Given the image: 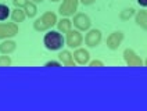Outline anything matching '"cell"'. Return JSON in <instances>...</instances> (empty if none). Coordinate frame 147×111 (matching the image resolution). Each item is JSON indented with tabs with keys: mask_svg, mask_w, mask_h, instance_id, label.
Returning a JSON list of instances; mask_svg holds the SVG:
<instances>
[{
	"mask_svg": "<svg viewBox=\"0 0 147 111\" xmlns=\"http://www.w3.org/2000/svg\"><path fill=\"white\" fill-rule=\"evenodd\" d=\"M13 64V60L8 54L0 56V67H10Z\"/></svg>",
	"mask_w": 147,
	"mask_h": 111,
	"instance_id": "d6986e66",
	"label": "cell"
},
{
	"mask_svg": "<svg viewBox=\"0 0 147 111\" xmlns=\"http://www.w3.org/2000/svg\"><path fill=\"white\" fill-rule=\"evenodd\" d=\"M79 6V0H63V3L58 7V13L61 17H71L76 13Z\"/></svg>",
	"mask_w": 147,
	"mask_h": 111,
	"instance_id": "277c9868",
	"label": "cell"
},
{
	"mask_svg": "<svg viewBox=\"0 0 147 111\" xmlns=\"http://www.w3.org/2000/svg\"><path fill=\"white\" fill-rule=\"evenodd\" d=\"M79 1H81L83 6H92V4H93L96 0H79Z\"/></svg>",
	"mask_w": 147,
	"mask_h": 111,
	"instance_id": "603a6c76",
	"label": "cell"
},
{
	"mask_svg": "<svg viewBox=\"0 0 147 111\" xmlns=\"http://www.w3.org/2000/svg\"><path fill=\"white\" fill-rule=\"evenodd\" d=\"M43 45L50 51H57L61 50L63 46L65 45V39L60 31H47V33L43 38Z\"/></svg>",
	"mask_w": 147,
	"mask_h": 111,
	"instance_id": "7a4b0ae2",
	"label": "cell"
},
{
	"mask_svg": "<svg viewBox=\"0 0 147 111\" xmlns=\"http://www.w3.org/2000/svg\"><path fill=\"white\" fill-rule=\"evenodd\" d=\"M18 25L16 22H1L0 24V39H11L18 35Z\"/></svg>",
	"mask_w": 147,
	"mask_h": 111,
	"instance_id": "3957f363",
	"label": "cell"
},
{
	"mask_svg": "<svg viewBox=\"0 0 147 111\" xmlns=\"http://www.w3.org/2000/svg\"><path fill=\"white\" fill-rule=\"evenodd\" d=\"M138 3L142 7H147V0H138Z\"/></svg>",
	"mask_w": 147,
	"mask_h": 111,
	"instance_id": "cb8c5ba5",
	"label": "cell"
},
{
	"mask_svg": "<svg viewBox=\"0 0 147 111\" xmlns=\"http://www.w3.org/2000/svg\"><path fill=\"white\" fill-rule=\"evenodd\" d=\"M45 67H63V64L60 61H56V60H50L47 63H45Z\"/></svg>",
	"mask_w": 147,
	"mask_h": 111,
	"instance_id": "7402d4cb",
	"label": "cell"
},
{
	"mask_svg": "<svg viewBox=\"0 0 147 111\" xmlns=\"http://www.w3.org/2000/svg\"><path fill=\"white\" fill-rule=\"evenodd\" d=\"M101 39H103V35L100 29H89L85 36V43L88 47H97L101 43Z\"/></svg>",
	"mask_w": 147,
	"mask_h": 111,
	"instance_id": "9c48e42d",
	"label": "cell"
},
{
	"mask_svg": "<svg viewBox=\"0 0 147 111\" xmlns=\"http://www.w3.org/2000/svg\"><path fill=\"white\" fill-rule=\"evenodd\" d=\"M72 25L78 29V31H89L92 26V21H90L89 16H86L85 13H78L74 16Z\"/></svg>",
	"mask_w": 147,
	"mask_h": 111,
	"instance_id": "8992f818",
	"label": "cell"
},
{
	"mask_svg": "<svg viewBox=\"0 0 147 111\" xmlns=\"http://www.w3.org/2000/svg\"><path fill=\"white\" fill-rule=\"evenodd\" d=\"M135 22H136V25L140 26L142 29L147 31V11L146 10L136 11V14H135Z\"/></svg>",
	"mask_w": 147,
	"mask_h": 111,
	"instance_id": "4fadbf2b",
	"label": "cell"
},
{
	"mask_svg": "<svg viewBox=\"0 0 147 111\" xmlns=\"http://www.w3.org/2000/svg\"><path fill=\"white\" fill-rule=\"evenodd\" d=\"M123 39H125L123 32L122 31H115V32H113V33L108 35V38H107V40H106V45L110 50H118L119 46L122 45Z\"/></svg>",
	"mask_w": 147,
	"mask_h": 111,
	"instance_id": "ba28073f",
	"label": "cell"
},
{
	"mask_svg": "<svg viewBox=\"0 0 147 111\" xmlns=\"http://www.w3.org/2000/svg\"><path fill=\"white\" fill-rule=\"evenodd\" d=\"M11 20H13V22H22L25 18H26V14H25V11L22 10V8L20 7H16L13 11H11Z\"/></svg>",
	"mask_w": 147,
	"mask_h": 111,
	"instance_id": "9a60e30c",
	"label": "cell"
},
{
	"mask_svg": "<svg viewBox=\"0 0 147 111\" xmlns=\"http://www.w3.org/2000/svg\"><path fill=\"white\" fill-rule=\"evenodd\" d=\"M123 61L129 67H143V60L133 49H125L123 50Z\"/></svg>",
	"mask_w": 147,
	"mask_h": 111,
	"instance_id": "52a82bcc",
	"label": "cell"
},
{
	"mask_svg": "<svg viewBox=\"0 0 147 111\" xmlns=\"http://www.w3.org/2000/svg\"><path fill=\"white\" fill-rule=\"evenodd\" d=\"M83 43V36H82L81 31L78 29H71V31L65 33V45L69 49H78L81 47V45Z\"/></svg>",
	"mask_w": 147,
	"mask_h": 111,
	"instance_id": "5b68a950",
	"label": "cell"
},
{
	"mask_svg": "<svg viewBox=\"0 0 147 111\" xmlns=\"http://www.w3.org/2000/svg\"><path fill=\"white\" fill-rule=\"evenodd\" d=\"M29 0H13V4H14V7H20L22 8L26 6V3H28Z\"/></svg>",
	"mask_w": 147,
	"mask_h": 111,
	"instance_id": "44dd1931",
	"label": "cell"
},
{
	"mask_svg": "<svg viewBox=\"0 0 147 111\" xmlns=\"http://www.w3.org/2000/svg\"><path fill=\"white\" fill-rule=\"evenodd\" d=\"M17 43L11 39H4L0 43V53L1 54H11L13 51H16Z\"/></svg>",
	"mask_w": 147,
	"mask_h": 111,
	"instance_id": "7c38bea8",
	"label": "cell"
},
{
	"mask_svg": "<svg viewBox=\"0 0 147 111\" xmlns=\"http://www.w3.org/2000/svg\"><path fill=\"white\" fill-rule=\"evenodd\" d=\"M24 11H25V14H26L28 18H33V17H36V14H38L36 3H33V1H28V3H26V6L24 7Z\"/></svg>",
	"mask_w": 147,
	"mask_h": 111,
	"instance_id": "2e32d148",
	"label": "cell"
},
{
	"mask_svg": "<svg viewBox=\"0 0 147 111\" xmlns=\"http://www.w3.org/2000/svg\"><path fill=\"white\" fill-rule=\"evenodd\" d=\"M72 56H74L75 63L79 64V65H86V64H89V61H90V53L83 47L75 49V51H74Z\"/></svg>",
	"mask_w": 147,
	"mask_h": 111,
	"instance_id": "30bf717a",
	"label": "cell"
},
{
	"mask_svg": "<svg viewBox=\"0 0 147 111\" xmlns=\"http://www.w3.org/2000/svg\"><path fill=\"white\" fill-rule=\"evenodd\" d=\"M50 1H53V3H57V1H60V0H50Z\"/></svg>",
	"mask_w": 147,
	"mask_h": 111,
	"instance_id": "4316f807",
	"label": "cell"
},
{
	"mask_svg": "<svg viewBox=\"0 0 147 111\" xmlns=\"http://www.w3.org/2000/svg\"><path fill=\"white\" fill-rule=\"evenodd\" d=\"M33 3H36V4H38V3H42V1H43V0H32Z\"/></svg>",
	"mask_w": 147,
	"mask_h": 111,
	"instance_id": "d4e9b609",
	"label": "cell"
},
{
	"mask_svg": "<svg viewBox=\"0 0 147 111\" xmlns=\"http://www.w3.org/2000/svg\"><path fill=\"white\" fill-rule=\"evenodd\" d=\"M57 16L53 11H46L43 13L39 18L33 21V29L38 32H46L50 31L54 25H57Z\"/></svg>",
	"mask_w": 147,
	"mask_h": 111,
	"instance_id": "6da1fadb",
	"label": "cell"
},
{
	"mask_svg": "<svg viewBox=\"0 0 147 111\" xmlns=\"http://www.w3.org/2000/svg\"><path fill=\"white\" fill-rule=\"evenodd\" d=\"M136 14V10L133 7H126L123 8L122 11H119V18L122 20V21H128V20H131L132 17H135Z\"/></svg>",
	"mask_w": 147,
	"mask_h": 111,
	"instance_id": "e0dca14e",
	"label": "cell"
},
{
	"mask_svg": "<svg viewBox=\"0 0 147 111\" xmlns=\"http://www.w3.org/2000/svg\"><path fill=\"white\" fill-rule=\"evenodd\" d=\"M143 65H144V67H147V58L144 60V61H143Z\"/></svg>",
	"mask_w": 147,
	"mask_h": 111,
	"instance_id": "484cf974",
	"label": "cell"
},
{
	"mask_svg": "<svg viewBox=\"0 0 147 111\" xmlns=\"http://www.w3.org/2000/svg\"><path fill=\"white\" fill-rule=\"evenodd\" d=\"M58 61L65 65V67H75V60H74V56L69 50H61L58 53Z\"/></svg>",
	"mask_w": 147,
	"mask_h": 111,
	"instance_id": "8fae6325",
	"label": "cell"
},
{
	"mask_svg": "<svg viewBox=\"0 0 147 111\" xmlns=\"http://www.w3.org/2000/svg\"><path fill=\"white\" fill-rule=\"evenodd\" d=\"M57 28L61 33H68L72 29V21L68 17H63L60 21H57Z\"/></svg>",
	"mask_w": 147,
	"mask_h": 111,
	"instance_id": "5bb4252c",
	"label": "cell"
},
{
	"mask_svg": "<svg viewBox=\"0 0 147 111\" xmlns=\"http://www.w3.org/2000/svg\"><path fill=\"white\" fill-rule=\"evenodd\" d=\"M11 14V10L8 8V6L6 4H1L0 3V21H4V20H7L8 17Z\"/></svg>",
	"mask_w": 147,
	"mask_h": 111,
	"instance_id": "ac0fdd59",
	"label": "cell"
},
{
	"mask_svg": "<svg viewBox=\"0 0 147 111\" xmlns=\"http://www.w3.org/2000/svg\"><path fill=\"white\" fill-rule=\"evenodd\" d=\"M89 67H93V68H101L104 67V63L101 60H93V61H89Z\"/></svg>",
	"mask_w": 147,
	"mask_h": 111,
	"instance_id": "ffe728a7",
	"label": "cell"
}]
</instances>
